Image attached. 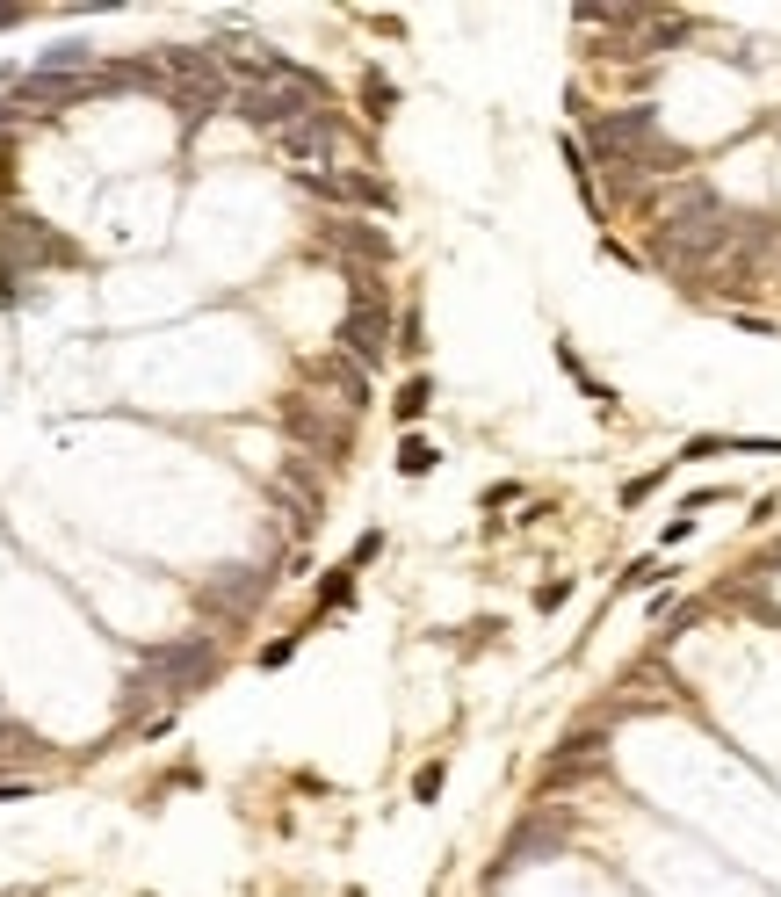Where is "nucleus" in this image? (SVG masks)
<instances>
[{"mask_svg":"<svg viewBox=\"0 0 781 897\" xmlns=\"http://www.w3.org/2000/svg\"><path fill=\"white\" fill-rule=\"evenodd\" d=\"M210 673H217V644L203 630L167 644V652H145V673H131V688H123V717H138L152 695H196V688H210Z\"/></svg>","mask_w":781,"mask_h":897,"instance_id":"obj_1","label":"nucleus"},{"mask_svg":"<svg viewBox=\"0 0 781 897\" xmlns=\"http://www.w3.org/2000/svg\"><path fill=\"white\" fill-rule=\"evenodd\" d=\"M232 116H246L254 131H297V123L311 116H326V80L319 73H304V80H283V87H239L232 95Z\"/></svg>","mask_w":781,"mask_h":897,"instance_id":"obj_2","label":"nucleus"},{"mask_svg":"<svg viewBox=\"0 0 781 897\" xmlns=\"http://www.w3.org/2000/svg\"><path fill=\"white\" fill-rule=\"evenodd\" d=\"M391 348H398V340H391V304L384 297L377 304H355V312L333 326V355H348L355 369H384Z\"/></svg>","mask_w":781,"mask_h":897,"instance_id":"obj_3","label":"nucleus"},{"mask_svg":"<svg viewBox=\"0 0 781 897\" xmlns=\"http://www.w3.org/2000/svg\"><path fill=\"white\" fill-rule=\"evenodd\" d=\"M283 435H297L311 456H319V463H333V471H340V463H348L355 456V427H333L319 406H311V398L297 391V398H283Z\"/></svg>","mask_w":781,"mask_h":897,"instance_id":"obj_4","label":"nucleus"},{"mask_svg":"<svg viewBox=\"0 0 781 897\" xmlns=\"http://www.w3.org/2000/svg\"><path fill=\"white\" fill-rule=\"evenodd\" d=\"M275 586V572H261V565H232V572H217L210 586H203V601L225 615V623H246V615H254V601L268 594Z\"/></svg>","mask_w":781,"mask_h":897,"instance_id":"obj_5","label":"nucleus"},{"mask_svg":"<svg viewBox=\"0 0 781 897\" xmlns=\"http://www.w3.org/2000/svg\"><path fill=\"white\" fill-rule=\"evenodd\" d=\"M152 73L174 80V87H232L225 66H217V51H203V44H160L152 51Z\"/></svg>","mask_w":781,"mask_h":897,"instance_id":"obj_6","label":"nucleus"},{"mask_svg":"<svg viewBox=\"0 0 781 897\" xmlns=\"http://www.w3.org/2000/svg\"><path fill=\"white\" fill-rule=\"evenodd\" d=\"M275 152H283V160H297V174H311V160H333V152H340V116L326 109V116L297 123V131L275 138Z\"/></svg>","mask_w":781,"mask_h":897,"instance_id":"obj_7","label":"nucleus"},{"mask_svg":"<svg viewBox=\"0 0 781 897\" xmlns=\"http://www.w3.org/2000/svg\"><path fill=\"white\" fill-rule=\"evenodd\" d=\"M326 246H333V254H348L355 268H369V275H377V268L391 261V232H377V225H362V218H348V225H333V232H326Z\"/></svg>","mask_w":781,"mask_h":897,"instance_id":"obj_8","label":"nucleus"},{"mask_svg":"<svg viewBox=\"0 0 781 897\" xmlns=\"http://www.w3.org/2000/svg\"><path fill=\"white\" fill-rule=\"evenodd\" d=\"M427 406H434V377H427V369H413V377L391 391V420L405 427V435H413V427L427 420Z\"/></svg>","mask_w":781,"mask_h":897,"instance_id":"obj_9","label":"nucleus"},{"mask_svg":"<svg viewBox=\"0 0 781 897\" xmlns=\"http://www.w3.org/2000/svg\"><path fill=\"white\" fill-rule=\"evenodd\" d=\"M319 377H326V384H340V406H348V413H362V406H369V369H355L348 355H326V362H319Z\"/></svg>","mask_w":781,"mask_h":897,"instance_id":"obj_10","label":"nucleus"},{"mask_svg":"<svg viewBox=\"0 0 781 897\" xmlns=\"http://www.w3.org/2000/svg\"><path fill=\"white\" fill-rule=\"evenodd\" d=\"M362 109H369V123H391V109H398V87H391L377 66L362 73Z\"/></svg>","mask_w":781,"mask_h":897,"instance_id":"obj_11","label":"nucleus"},{"mask_svg":"<svg viewBox=\"0 0 781 897\" xmlns=\"http://www.w3.org/2000/svg\"><path fill=\"white\" fill-rule=\"evenodd\" d=\"M434 463H442V449H434L427 435H405V442H398V478H427Z\"/></svg>","mask_w":781,"mask_h":897,"instance_id":"obj_12","label":"nucleus"},{"mask_svg":"<svg viewBox=\"0 0 781 897\" xmlns=\"http://www.w3.org/2000/svg\"><path fill=\"white\" fill-rule=\"evenodd\" d=\"M37 73H95V51H87V44H58V51L37 58Z\"/></svg>","mask_w":781,"mask_h":897,"instance_id":"obj_13","label":"nucleus"},{"mask_svg":"<svg viewBox=\"0 0 781 897\" xmlns=\"http://www.w3.org/2000/svg\"><path fill=\"white\" fill-rule=\"evenodd\" d=\"M319 601H326V608H355V579H348V565L319 579Z\"/></svg>","mask_w":781,"mask_h":897,"instance_id":"obj_14","label":"nucleus"},{"mask_svg":"<svg viewBox=\"0 0 781 897\" xmlns=\"http://www.w3.org/2000/svg\"><path fill=\"white\" fill-rule=\"evenodd\" d=\"M398 355H405V362H420V355H427V333H420V312H405V319H398Z\"/></svg>","mask_w":781,"mask_h":897,"instance_id":"obj_15","label":"nucleus"},{"mask_svg":"<svg viewBox=\"0 0 781 897\" xmlns=\"http://www.w3.org/2000/svg\"><path fill=\"white\" fill-rule=\"evenodd\" d=\"M442 775H449V767H442V760H427L420 775H413V796H420V803H434V796H442Z\"/></svg>","mask_w":781,"mask_h":897,"instance_id":"obj_16","label":"nucleus"},{"mask_svg":"<svg viewBox=\"0 0 781 897\" xmlns=\"http://www.w3.org/2000/svg\"><path fill=\"white\" fill-rule=\"evenodd\" d=\"M659 579H666V565H659V558H637L630 572H622V586H659Z\"/></svg>","mask_w":781,"mask_h":897,"instance_id":"obj_17","label":"nucleus"},{"mask_svg":"<svg viewBox=\"0 0 781 897\" xmlns=\"http://www.w3.org/2000/svg\"><path fill=\"white\" fill-rule=\"evenodd\" d=\"M297 659V637H275V644H261V666L275 673V666H290Z\"/></svg>","mask_w":781,"mask_h":897,"instance_id":"obj_18","label":"nucleus"},{"mask_svg":"<svg viewBox=\"0 0 781 897\" xmlns=\"http://www.w3.org/2000/svg\"><path fill=\"white\" fill-rule=\"evenodd\" d=\"M565 594H572V579H543V594H536V608H565Z\"/></svg>","mask_w":781,"mask_h":897,"instance_id":"obj_19","label":"nucleus"},{"mask_svg":"<svg viewBox=\"0 0 781 897\" xmlns=\"http://www.w3.org/2000/svg\"><path fill=\"white\" fill-rule=\"evenodd\" d=\"M377 550H384V529H362V536H355V565H369Z\"/></svg>","mask_w":781,"mask_h":897,"instance_id":"obj_20","label":"nucleus"},{"mask_svg":"<svg viewBox=\"0 0 781 897\" xmlns=\"http://www.w3.org/2000/svg\"><path fill=\"white\" fill-rule=\"evenodd\" d=\"M8 753H37V738H29V731H0V760H8Z\"/></svg>","mask_w":781,"mask_h":897,"instance_id":"obj_21","label":"nucleus"},{"mask_svg":"<svg viewBox=\"0 0 781 897\" xmlns=\"http://www.w3.org/2000/svg\"><path fill=\"white\" fill-rule=\"evenodd\" d=\"M29 796V782H0V803H22Z\"/></svg>","mask_w":781,"mask_h":897,"instance_id":"obj_22","label":"nucleus"},{"mask_svg":"<svg viewBox=\"0 0 781 897\" xmlns=\"http://www.w3.org/2000/svg\"><path fill=\"white\" fill-rule=\"evenodd\" d=\"M0 897H44V890L37 883H15V890H0Z\"/></svg>","mask_w":781,"mask_h":897,"instance_id":"obj_23","label":"nucleus"},{"mask_svg":"<svg viewBox=\"0 0 781 897\" xmlns=\"http://www.w3.org/2000/svg\"><path fill=\"white\" fill-rule=\"evenodd\" d=\"M8 22H22V8H0V29H8Z\"/></svg>","mask_w":781,"mask_h":897,"instance_id":"obj_24","label":"nucleus"},{"mask_svg":"<svg viewBox=\"0 0 781 897\" xmlns=\"http://www.w3.org/2000/svg\"><path fill=\"white\" fill-rule=\"evenodd\" d=\"M348 897H362V890H348Z\"/></svg>","mask_w":781,"mask_h":897,"instance_id":"obj_25","label":"nucleus"}]
</instances>
